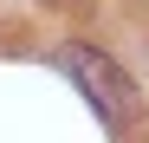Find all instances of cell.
Masks as SVG:
<instances>
[{
    "instance_id": "cell-1",
    "label": "cell",
    "mask_w": 149,
    "mask_h": 143,
    "mask_svg": "<svg viewBox=\"0 0 149 143\" xmlns=\"http://www.w3.org/2000/svg\"><path fill=\"white\" fill-rule=\"evenodd\" d=\"M65 65H71V78L84 85V98L104 111L110 124L136 117V85H130V72H123L110 52H97V46H65Z\"/></svg>"
}]
</instances>
